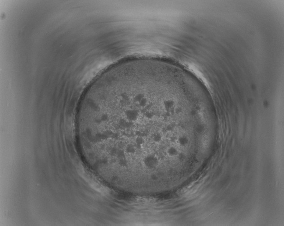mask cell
Wrapping results in <instances>:
<instances>
[{
  "label": "cell",
  "mask_w": 284,
  "mask_h": 226,
  "mask_svg": "<svg viewBox=\"0 0 284 226\" xmlns=\"http://www.w3.org/2000/svg\"><path fill=\"white\" fill-rule=\"evenodd\" d=\"M142 164L148 170H153L158 167L160 161L158 156L155 155H149L142 159Z\"/></svg>",
  "instance_id": "6da1fadb"
},
{
  "label": "cell",
  "mask_w": 284,
  "mask_h": 226,
  "mask_svg": "<svg viewBox=\"0 0 284 226\" xmlns=\"http://www.w3.org/2000/svg\"><path fill=\"white\" fill-rule=\"evenodd\" d=\"M165 153L168 157L170 158L179 157V155H180L177 147L173 145L168 147L165 150Z\"/></svg>",
  "instance_id": "7a4b0ae2"
},
{
  "label": "cell",
  "mask_w": 284,
  "mask_h": 226,
  "mask_svg": "<svg viewBox=\"0 0 284 226\" xmlns=\"http://www.w3.org/2000/svg\"><path fill=\"white\" fill-rule=\"evenodd\" d=\"M158 176H157V175H156V174H153V175H152V176H151V178H152V179H153V180H157V179H158Z\"/></svg>",
  "instance_id": "277c9868"
},
{
  "label": "cell",
  "mask_w": 284,
  "mask_h": 226,
  "mask_svg": "<svg viewBox=\"0 0 284 226\" xmlns=\"http://www.w3.org/2000/svg\"><path fill=\"white\" fill-rule=\"evenodd\" d=\"M188 143V139L187 136L184 135L179 136L178 138L177 144L180 146L185 147Z\"/></svg>",
  "instance_id": "3957f363"
}]
</instances>
